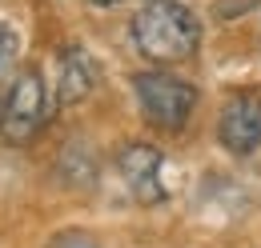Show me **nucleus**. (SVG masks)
<instances>
[{
	"label": "nucleus",
	"mask_w": 261,
	"mask_h": 248,
	"mask_svg": "<svg viewBox=\"0 0 261 248\" xmlns=\"http://www.w3.org/2000/svg\"><path fill=\"white\" fill-rule=\"evenodd\" d=\"M0 112H4V92H0Z\"/></svg>",
	"instance_id": "9"
},
{
	"label": "nucleus",
	"mask_w": 261,
	"mask_h": 248,
	"mask_svg": "<svg viewBox=\"0 0 261 248\" xmlns=\"http://www.w3.org/2000/svg\"><path fill=\"white\" fill-rule=\"evenodd\" d=\"M217 140L225 144V152L249 156L261 148V96L237 92L225 100L221 120H217Z\"/></svg>",
	"instance_id": "4"
},
{
	"label": "nucleus",
	"mask_w": 261,
	"mask_h": 248,
	"mask_svg": "<svg viewBox=\"0 0 261 248\" xmlns=\"http://www.w3.org/2000/svg\"><path fill=\"white\" fill-rule=\"evenodd\" d=\"M133 44L157 64L189 60L201 44V20L181 0H145L133 16Z\"/></svg>",
	"instance_id": "1"
},
{
	"label": "nucleus",
	"mask_w": 261,
	"mask_h": 248,
	"mask_svg": "<svg viewBox=\"0 0 261 248\" xmlns=\"http://www.w3.org/2000/svg\"><path fill=\"white\" fill-rule=\"evenodd\" d=\"M117 168H121L129 192L141 200V204H161L165 196H169V188H165V180H161L165 156L157 152L153 144H141V140L125 144L121 156H117Z\"/></svg>",
	"instance_id": "5"
},
{
	"label": "nucleus",
	"mask_w": 261,
	"mask_h": 248,
	"mask_svg": "<svg viewBox=\"0 0 261 248\" xmlns=\"http://www.w3.org/2000/svg\"><path fill=\"white\" fill-rule=\"evenodd\" d=\"M93 4H100V8H109V4H121V0H93Z\"/></svg>",
	"instance_id": "8"
},
{
	"label": "nucleus",
	"mask_w": 261,
	"mask_h": 248,
	"mask_svg": "<svg viewBox=\"0 0 261 248\" xmlns=\"http://www.w3.org/2000/svg\"><path fill=\"white\" fill-rule=\"evenodd\" d=\"M20 56V32L12 28L8 20H0V84L12 76V64Z\"/></svg>",
	"instance_id": "7"
},
{
	"label": "nucleus",
	"mask_w": 261,
	"mask_h": 248,
	"mask_svg": "<svg viewBox=\"0 0 261 248\" xmlns=\"http://www.w3.org/2000/svg\"><path fill=\"white\" fill-rule=\"evenodd\" d=\"M133 96H137L145 120L165 128V132H181L197 108V88L173 72H137Z\"/></svg>",
	"instance_id": "3"
},
{
	"label": "nucleus",
	"mask_w": 261,
	"mask_h": 248,
	"mask_svg": "<svg viewBox=\"0 0 261 248\" xmlns=\"http://www.w3.org/2000/svg\"><path fill=\"white\" fill-rule=\"evenodd\" d=\"M97 84V68H93V56L85 48H68L61 56V68H57V104H81L85 96L93 92Z\"/></svg>",
	"instance_id": "6"
},
{
	"label": "nucleus",
	"mask_w": 261,
	"mask_h": 248,
	"mask_svg": "<svg viewBox=\"0 0 261 248\" xmlns=\"http://www.w3.org/2000/svg\"><path fill=\"white\" fill-rule=\"evenodd\" d=\"M53 96L40 76V68H20L4 92V112H0V140L4 144H29L36 132L48 124Z\"/></svg>",
	"instance_id": "2"
}]
</instances>
